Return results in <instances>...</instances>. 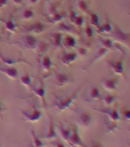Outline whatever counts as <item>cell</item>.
<instances>
[{
	"label": "cell",
	"mask_w": 130,
	"mask_h": 147,
	"mask_svg": "<svg viewBox=\"0 0 130 147\" xmlns=\"http://www.w3.org/2000/svg\"><path fill=\"white\" fill-rule=\"evenodd\" d=\"M114 48H117V49H119V51H121V55L117 61L108 60L107 63L117 75H121L123 78L124 80H126V76H125V74H124L123 62L127 53L123 48H122L119 44H117L116 45H114Z\"/></svg>",
	"instance_id": "cell-1"
},
{
	"label": "cell",
	"mask_w": 130,
	"mask_h": 147,
	"mask_svg": "<svg viewBox=\"0 0 130 147\" xmlns=\"http://www.w3.org/2000/svg\"><path fill=\"white\" fill-rule=\"evenodd\" d=\"M111 36V38L115 41L118 42V44L130 49V32H123L118 26L114 25Z\"/></svg>",
	"instance_id": "cell-2"
},
{
	"label": "cell",
	"mask_w": 130,
	"mask_h": 147,
	"mask_svg": "<svg viewBox=\"0 0 130 147\" xmlns=\"http://www.w3.org/2000/svg\"><path fill=\"white\" fill-rule=\"evenodd\" d=\"M94 110H97L99 112L103 113H105L109 117V119H110V121H111V123L107 126V129L108 132H110V131H112L114 130L115 128H117V122L119 121V120H121V118L119 117V112H118V110H117V103H115L114 107L111 109V110H100V109H97V108H94Z\"/></svg>",
	"instance_id": "cell-3"
},
{
	"label": "cell",
	"mask_w": 130,
	"mask_h": 147,
	"mask_svg": "<svg viewBox=\"0 0 130 147\" xmlns=\"http://www.w3.org/2000/svg\"><path fill=\"white\" fill-rule=\"evenodd\" d=\"M82 87L83 84L80 85L79 87H77V88L72 92V94H71L70 96L66 97V98L64 99V100H60L58 103H56V107H57V110H59V111H64L65 109L70 108L71 104L73 103V101L77 99L78 92L80 91Z\"/></svg>",
	"instance_id": "cell-4"
},
{
	"label": "cell",
	"mask_w": 130,
	"mask_h": 147,
	"mask_svg": "<svg viewBox=\"0 0 130 147\" xmlns=\"http://www.w3.org/2000/svg\"><path fill=\"white\" fill-rule=\"evenodd\" d=\"M111 50L105 48V47H103V46L100 47V48L97 49V51H96V52L95 53V55L93 56V57L90 59V61L88 62V64H86V65L83 67V70H87V69L89 68L90 67H91L95 62L97 61L100 59V58H102L105 55H106Z\"/></svg>",
	"instance_id": "cell-5"
},
{
	"label": "cell",
	"mask_w": 130,
	"mask_h": 147,
	"mask_svg": "<svg viewBox=\"0 0 130 147\" xmlns=\"http://www.w3.org/2000/svg\"><path fill=\"white\" fill-rule=\"evenodd\" d=\"M21 113L23 115V117H25V121L28 122H38L41 117V112L36 108H33V110L31 112H26L22 110H20Z\"/></svg>",
	"instance_id": "cell-6"
},
{
	"label": "cell",
	"mask_w": 130,
	"mask_h": 147,
	"mask_svg": "<svg viewBox=\"0 0 130 147\" xmlns=\"http://www.w3.org/2000/svg\"><path fill=\"white\" fill-rule=\"evenodd\" d=\"M70 141L73 147H87L80 139L78 133L77 126H74L71 131V135L70 137Z\"/></svg>",
	"instance_id": "cell-7"
},
{
	"label": "cell",
	"mask_w": 130,
	"mask_h": 147,
	"mask_svg": "<svg viewBox=\"0 0 130 147\" xmlns=\"http://www.w3.org/2000/svg\"><path fill=\"white\" fill-rule=\"evenodd\" d=\"M118 81H119L118 77H112L103 80L102 81V84L103 87L108 91H114L117 88Z\"/></svg>",
	"instance_id": "cell-8"
},
{
	"label": "cell",
	"mask_w": 130,
	"mask_h": 147,
	"mask_svg": "<svg viewBox=\"0 0 130 147\" xmlns=\"http://www.w3.org/2000/svg\"><path fill=\"white\" fill-rule=\"evenodd\" d=\"M0 59L2 60V61L4 63V64L9 65V66H12L15 64H18V63H26L30 66H32V64L28 63V62L26 61V60L23 59L22 56H20V57H18L17 59H11V58H6L5 57H4L3 55L1 54L0 52Z\"/></svg>",
	"instance_id": "cell-9"
},
{
	"label": "cell",
	"mask_w": 130,
	"mask_h": 147,
	"mask_svg": "<svg viewBox=\"0 0 130 147\" xmlns=\"http://www.w3.org/2000/svg\"><path fill=\"white\" fill-rule=\"evenodd\" d=\"M23 42L25 44V45L26 46V48L31 50H34L36 49L37 45H38V40L36 38H34V36L32 35H26L24 38Z\"/></svg>",
	"instance_id": "cell-10"
},
{
	"label": "cell",
	"mask_w": 130,
	"mask_h": 147,
	"mask_svg": "<svg viewBox=\"0 0 130 147\" xmlns=\"http://www.w3.org/2000/svg\"><path fill=\"white\" fill-rule=\"evenodd\" d=\"M0 71L12 80H15L18 77V70L15 67H0Z\"/></svg>",
	"instance_id": "cell-11"
},
{
	"label": "cell",
	"mask_w": 130,
	"mask_h": 147,
	"mask_svg": "<svg viewBox=\"0 0 130 147\" xmlns=\"http://www.w3.org/2000/svg\"><path fill=\"white\" fill-rule=\"evenodd\" d=\"M58 129H59V131L60 133H61V137L62 139L64 140V142H66V143H67L70 147H73L71 143V141H70V137H71V131H72V129H66L64 128V126H62V125L58 126Z\"/></svg>",
	"instance_id": "cell-12"
},
{
	"label": "cell",
	"mask_w": 130,
	"mask_h": 147,
	"mask_svg": "<svg viewBox=\"0 0 130 147\" xmlns=\"http://www.w3.org/2000/svg\"><path fill=\"white\" fill-rule=\"evenodd\" d=\"M77 53L71 52L67 53L62 57V63L65 65H70L77 59Z\"/></svg>",
	"instance_id": "cell-13"
},
{
	"label": "cell",
	"mask_w": 130,
	"mask_h": 147,
	"mask_svg": "<svg viewBox=\"0 0 130 147\" xmlns=\"http://www.w3.org/2000/svg\"><path fill=\"white\" fill-rule=\"evenodd\" d=\"M78 123L81 125V126L87 127L90 124L91 122V116L88 113H82L78 117Z\"/></svg>",
	"instance_id": "cell-14"
},
{
	"label": "cell",
	"mask_w": 130,
	"mask_h": 147,
	"mask_svg": "<svg viewBox=\"0 0 130 147\" xmlns=\"http://www.w3.org/2000/svg\"><path fill=\"white\" fill-rule=\"evenodd\" d=\"M55 138H57V134L55 129V124L53 122L51 118H49V124H48V129L47 132V134L44 136V139L48 140H54Z\"/></svg>",
	"instance_id": "cell-15"
},
{
	"label": "cell",
	"mask_w": 130,
	"mask_h": 147,
	"mask_svg": "<svg viewBox=\"0 0 130 147\" xmlns=\"http://www.w3.org/2000/svg\"><path fill=\"white\" fill-rule=\"evenodd\" d=\"M113 30V27H112L110 22L108 20H106V22H105V24H103V25H100L98 28H97V32L100 33V34H111Z\"/></svg>",
	"instance_id": "cell-16"
},
{
	"label": "cell",
	"mask_w": 130,
	"mask_h": 147,
	"mask_svg": "<svg viewBox=\"0 0 130 147\" xmlns=\"http://www.w3.org/2000/svg\"><path fill=\"white\" fill-rule=\"evenodd\" d=\"M69 76L66 74H58L55 76V83L57 86H64L69 82Z\"/></svg>",
	"instance_id": "cell-17"
},
{
	"label": "cell",
	"mask_w": 130,
	"mask_h": 147,
	"mask_svg": "<svg viewBox=\"0 0 130 147\" xmlns=\"http://www.w3.org/2000/svg\"><path fill=\"white\" fill-rule=\"evenodd\" d=\"M32 92L34 93L37 96H38L39 98L41 99V101H42V103H44L45 104V90H44V84L41 83V85L39 86L38 87H37V88H34Z\"/></svg>",
	"instance_id": "cell-18"
},
{
	"label": "cell",
	"mask_w": 130,
	"mask_h": 147,
	"mask_svg": "<svg viewBox=\"0 0 130 147\" xmlns=\"http://www.w3.org/2000/svg\"><path fill=\"white\" fill-rule=\"evenodd\" d=\"M62 44H63L64 48H68V49H72V48H75L77 42H76V40L74 38L70 36V35H67V36H66L64 38Z\"/></svg>",
	"instance_id": "cell-19"
},
{
	"label": "cell",
	"mask_w": 130,
	"mask_h": 147,
	"mask_svg": "<svg viewBox=\"0 0 130 147\" xmlns=\"http://www.w3.org/2000/svg\"><path fill=\"white\" fill-rule=\"evenodd\" d=\"M89 96H90V98L92 100L94 101H99L101 100V95H100V90L96 87H92L90 90V93H89Z\"/></svg>",
	"instance_id": "cell-20"
},
{
	"label": "cell",
	"mask_w": 130,
	"mask_h": 147,
	"mask_svg": "<svg viewBox=\"0 0 130 147\" xmlns=\"http://www.w3.org/2000/svg\"><path fill=\"white\" fill-rule=\"evenodd\" d=\"M101 100L103 101L104 104L107 107H110L114 104L115 100H116V96L112 95V94H106L103 97H102Z\"/></svg>",
	"instance_id": "cell-21"
},
{
	"label": "cell",
	"mask_w": 130,
	"mask_h": 147,
	"mask_svg": "<svg viewBox=\"0 0 130 147\" xmlns=\"http://www.w3.org/2000/svg\"><path fill=\"white\" fill-rule=\"evenodd\" d=\"M41 65H42V68L44 71L48 72V71H50L51 67L53 65L52 61L51 60L48 56H44V57H42V60H41Z\"/></svg>",
	"instance_id": "cell-22"
},
{
	"label": "cell",
	"mask_w": 130,
	"mask_h": 147,
	"mask_svg": "<svg viewBox=\"0 0 130 147\" xmlns=\"http://www.w3.org/2000/svg\"><path fill=\"white\" fill-rule=\"evenodd\" d=\"M99 41H100L101 46H103V47H105V48L110 49V50H112L114 48V44H113V41H112V39L100 38Z\"/></svg>",
	"instance_id": "cell-23"
},
{
	"label": "cell",
	"mask_w": 130,
	"mask_h": 147,
	"mask_svg": "<svg viewBox=\"0 0 130 147\" xmlns=\"http://www.w3.org/2000/svg\"><path fill=\"white\" fill-rule=\"evenodd\" d=\"M31 133L32 136V140H33V146L34 147H44L45 146L46 143H44L42 141L39 140L38 137L37 136L36 133L34 130H31Z\"/></svg>",
	"instance_id": "cell-24"
},
{
	"label": "cell",
	"mask_w": 130,
	"mask_h": 147,
	"mask_svg": "<svg viewBox=\"0 0 130 147\" xmlns=\"http://www.w3.org/2000/svg\"><path fill=\"white\" fill-rule=\"evenodd\" d=\"M20 81L23 85H25L27 87H29L32 84V78L28 73L24 74L20 77Z\"/></svg>",
	"instance_id": "cell-25"
},
{
	"label": "cell",
	"mask_w": 130,
	"mask_h": 147,
	"mask_svg": "<svg viewBox=\"0 0 130 147\" xmlns=\"http://www.w3.org/2000/svg\"><path fill=\"white\" fill-rule=\"evenodd\" d=\"M48 48V44L44 43V42H40V43L38 44L37 45V52L38 53V55H42L44 53L47 51Z\"/></svg>",
	"instance_id": "cell-26"
},
{
	"label": "cell",
	"mask_w": 130,
	"mask_h": 147,
	"mask_svg": "<svg viewBox=\"0 0 130 147\" xmlns=\"http://www.w3.org/2000/svg\"><path fill=\"white\" fill-rule=\"evenodd\" d=\"M44 30V26L43 24L40 22L34 23V25L31 28V31L35 32L37 34H40L41 32H43Z\"/></svg>",
	"instance_id": "cell-27"
},
{
	"label": "cell",
	"mask_w": 130,
	"mask_h": 147,
	"mask_svg": "<svg viewBox=\"0 0 130 147\" xmlns=\"http://www.w3.org/2000/svg\"><path fill=\"white\" fill-rule=\"evenodd\" d=\"M5 29L8 30L9 32H15V25L14 24L13 21L11 19V18H9V20L5 22Z\"/></svg>",
	"instance_id": "cell-28"
},
{
	"label": "cell",
	"mask_w": 130,
	"mask_h": 147,
	"mask_svg": "<svg viewBox=\"0 0 130 147\" xmlns=\"http://www.w3.org/2000/svg\"><path fill=\"white\" fill-rule=\"evenodd\" d=\"M90 25H94L96 28H98L100 26L99 18L96 14L90 13Z\"/></svg>",
	"instance_id": "cell-29"
},
{
	"label": "cell",
	"mask_w": 130,
	"mask_h": 147,
	"mask_svg": "<svg viewBox=\"0 0 130 147\" xmlns=\"http://www.w3.org/2000/svg\"><path fill=\"white\" fill-rule=\"evenodd\" d=\"M53 40H54V44L56 46H59L61 44L62 40V34L61 32H56L52 35Z\"/></svg>",
	"instance_id": "cell-30"
},
{
	"label": "cell",
	"mask_w": 130,
	"mask_h": 147,
	"mask_svg": "<svg viewBox=\"0 0 130 147\" xmlns=\"http://www.w3.org/2000/svg\"><path fill=\"white\" fill-rule=\"evenodd\" d=\"M78 8L80 9V11L86 12L87 11V5L84 1H80L78 2Z\"/></svg>",
	"instance_id": "cell-31"
},
{
	"label": "cell",
	"mask_w": 130,
	"mask_h": 147,
	"mask_svg": "<svg viewBox=\"0 0 130 147\" xmlns=\"http://www.w3.org/2000/svg\"><path fill=\"white\" fill-rule=\"evenodd\" d=\"M85 34H86V36L87 38H90V37L93 36V34H94V31L92 29L90 26L89 25H87L85 28Z\"/></svg>",
	"instance_id": "cell-32"
},
{
	"label": "cell",
	"mask_w": 130,
	"mask_h": 147,
	"mask_svg": "<svg viewBox=\"0 0 130 147\" xmlns=\"http://www.w3.org/2000/svg\"><path fill=\"white\" fill-rule=\"evenodd\" d=\"M34 16V13L32 10H29V9H27L24 11L23 13V17L25 18V19H30L31 18H32Z\"/></svg>",
	"instance_id": "cell-33"
},
{
	"label": "cell",
	"mask_w": 130,
	"mask_h": 147,
	"mask_svg": "<svg viewBox=\"0 0 130 147\" xmlns=\"http://www.w3.org/2000/svg\"><path fill=\"white\" fill-rule=\"evenodd\" d=\"M73 23H74L76 26H77V27L82 26L83 24H84V18H83L82 16H79V17L77 16V18H76L75 21H74V22Z\"/></svg>",
	"instance_id": "cell-34"
},
{
	"label": "cell",
	"mask_w": 130,
	"mask_h": 147,
	"mask_svg": "<svg viewBox=\"0 0 130 147\" xmlns=\"http://www.w3.org/2000/svg\"><path fill=\"white\" fill-rule=\"evenodd\" d=\"M68 18H69V20L71 22V23H73L74 22V21H75L76 18H77V15L74 11H71L70 13H69V16H68Z\"/></svg>",
	"instance_id": "cell-35"
},
{
	"label": "cell",
	"mask_w": 130,
	"mask_h": 147,
	"mask_svg": "<svg viewBox=\"0 0 130 147\" xmlns=\"http://www.w3.org/2000/svg\"><path fill=\"white\" fill-rule=\"evenodd\" d=\"M62 19V16L61 15V14H56L54 17H53L52 18V22H53L55 23H57L59 22H61Z\"/></svg>",
	"instance_id": "cell-36"
},
{
	"label": "cell",
	"mask_w": 130,
	"mask_h": 147,
	"mask_svg": "<svg viewBox=\"0 0 130 147\" xmlns=\"http://www.w3.org/2000/svg\"><path fill=\"white\" fill-rule=\"evenodd\" d=\"M123 114L124 117L126 118L127 120H130V110L129 109H126L123 111Z\"/></svg>",
	"instance_id": "cell-37"
},
{
	"label": "cell",
	"mask_w": 130,
	"mask_h": 147,
	"mask_svg": "<svg viewBox=\"0 0 130 147\" xmlns=\"http://www.w3.org/2000/svg\"><path fill=\"white\" fill-rule=\"evenodd\" d=\"M87 49L84 48H80L78 49V53H79L80 55H82V56H84V55H87Z\"/></svg>",
	"instance_id": "cell-38"
},
{
	"label": "cell",
	"mask_w": 130,
	"mask_h": 147,
	"mask_svg": "<svg viewBox=\"0 0 130 147\" xmlns=\"http://www.w3.org/2000/svg\"><path fill=\"white\" fill-rule=\"evenodd\" d=\"M53 144L55 145V147H66L64 146V144H62L61 142H54Z\"/></svg>",
	"instance_id": "cell-39"
},
{
	"label": "cell",
	"mask_w": 130,
	"mask_h": 147,
	"mask_svg": "<svg viewBox=\"0 0 130 147\" xmlns=\"http://www.w3.org/2000/svg\"><path fill=\"white\" fill-rule=\"evenodd\" d=\"M7 3H8L7 0H0V8L5 6V5H7Z\"/></svg>",
	"instance_id": "cell-40"
},
{
	"label": "cell",
	"mask_w": 130,
	"mask_h": 147,
	"mask_svg": "<svg viewBox=\"0 0 130 147\" xmlns=\"http://www.w3.org/2000/svg\"><path fill=\"white\" fill-rule=\"evenodd\" d=\"M60 28H61L62 30H68L69 29V28L67 27V26H66V25H64V24H61V25H60Z\"/></svg>",
	"instance_id": "cell-41"
},
{
	"label": "cell",
	"mask_w": 130,
	"mask_h": 147,
	"mask_svg": "<svg viewBox=\"0 0 130 147\" xmlns=\"http://www.w3.org/2000/svg\"><path fill=\"white\" fill-rule=\"evenodd\" d=\"M90 147H103V146H102L100 142H96V143H94V145H92Z\"/></svg>",
	"instance_id": "cell-42"
},
{
	"label": "cell",
	"mask_w": 130,
	"mask_h": 147,
	"mask_svg": "<svg viewBox=\"0 0 130 147\" xmlns=\"http://www.w3.org/2000/svg\"><path fill=\"white\" fill-rule=\"evenodd\" d=\"M12 2H14L15 4H20L21 2H22V0H12Z\"/></svg>",
	"instance_id": "cell-43"
},
{
	"label": "cell",
	"mask_w": 130,
	"mask_h": 147,
	"mask_svg": "<svg viewBox=\"0 0 130 147\" xmlns=\"http://www.w3.org/2000/svg\"><path fill=\"white\" fill-rule=\"evenodd\" d=\"M38 0H30V2H32V3H34V2H36Z\"/></svg>",
	"instance_id": "cell-44"
},
{
	"label": "cell",
	"mask_w": 130,
	"mask_h": 147,
	"mask_svg": "<svg viewBox=\"0 0 130 147\" xmlns=\"http://www.w3.org/2000/svg\"><path fill=\"white\" fill-rule=\"evenodd\" d=\"M2 111V107H1V105H0V116H1V112Z\"/></svg>",
	"instance_id": "cell-45"
},
{
	"label": "cell",
	"mask_w": 130,
	"mask_h": 147,
	"mask_svg": "<svg viewBox=\"0 0 130 147\" xmlns=\"http://www.w3.org/2000/svg\"><path fill=\"white\" fill-rule=\"evenodd\" d=\"M129 73H130V67H129Z\"/></svg>",
	"instance_id": "cell-46"
}]
</instances>
